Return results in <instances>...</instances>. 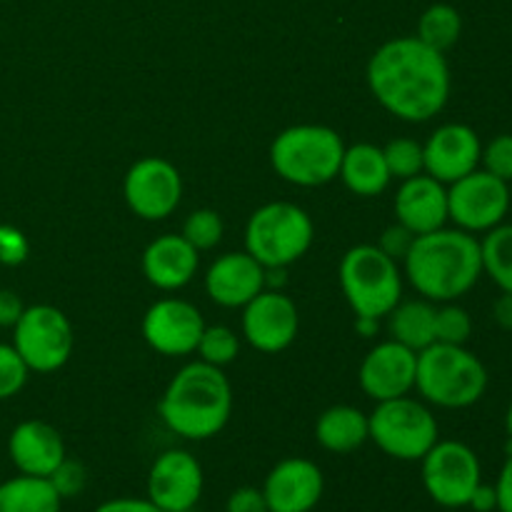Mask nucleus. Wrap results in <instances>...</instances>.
I'll return each instance as SVG.
<instances>
[{"instance_id": "f257e3e1", "label": "nucleus", "mask_w": 512, "mask_h": 512, "mask_svg": "<svg viewBox=\"0 0 512 512\" xmlns=\"http://www.w3.org/2000/svg\"><path fill=\"white\" fill-rule=\"evenodd\" d=\"M368 88L380 108L405 123H428L450 100V65L445 53L415 35L380 45L368 60Z\"/></svg>"}, {"instance_id": "de8ad7c7", "label": "nucleus", "mask_w": 512, "mask_h": 512, "mask_svg": "<svg viewBox=\"0 0 512 512\" xmlns=\"http://www.w3.org/2000/svg\"><path fill=\"white\" fill-rule=\"evenodd\" d=\"M510 203H512V183H510Z\"/></svg>"}, {"instance_id": "9d476101", "label": "nucleus", "mask_w": 512, "mask_h": 512, "mask_svg": "<svg viewBox=\"0 0 512 512\" xmlns=\"http://www.w3.org/2000/svg\"><path fill=\"white\" fill-rule=\"evenodd\" d=\"M420 463L425 493L440 508H468L470 495L483 483L480 458L460 440H438Z\"/></svg>"}, {"instance_id": "ddd939ff", "label": "nucleus", "mask_w": 512, "mask_h": 512, "mask_svg": "<svg viewBox=\"0 0 512 512\" xmlns=\"http://www.w3.org/2000/svg\"><path fill=\"white\" fill-rule=\"evenodd\" d=\"M240 328H243V338L248 340L250 348H255L258 353H283L298 338V305L283 290L265 288L243 308Z\"/></svg>"}, {"instance_id": "7ed1b4c3", "label": "nucleus", "mask_w": 512, "mask_h": 512, "mask_svg": "<svg viewBox=\"0 0 512 512\" xmlns=\"http://www.w3.org/2000/svg\"><path fill=\"white\" fill-rule=\"evenodd\" d=\"M160 420L170 433L185 440H210L220 435L233 415V388L223 368L188 363L173 375L158 403Z\"/></svg>"}, {"instance_id": "2f4dec72", "label": "nucleus", "mask_w": 512, "mask_h": 512, "mask_svg": "<svg viewBox=\"0 0 512 512\" xmlns=\"http://www.w3.org/2000/svg\"><path fill=\"white\" fill-rule=\"evenodd\" d=\"M473 335V318L458 303H443L435 310V343L465 345Z\"/></svg>"}, {"instance_id": "37998d69", "label": "nucleus", "mask_w": 512, "mask_h": 512, "mask_svg": "<svg viewBox=\"0 0 512 512\" xmlns=\"http://www.w3.org/2000/svg\"><path fill=\"white\" fill-rule=\"evenodd\" d=\"M493 320L498 328L512 333V293H500V298L493 303Z\"/></svg>"}, {"instance_id": "0eeeda50", "label": "nucleus", "mask_w": 512, "mask_h": 512, "mask_svg": "<svg viewBox=\"0 0 512 512\" xmlns=\"http://www.w3.org/2000/svg\"><path fill=\"white\" fill-rule=\"evenodd\" d=\"M340 288L355 315L385 318L403 300V273L378 245H355L340 260Z\"/></svg>"}, {"instance_id": "20e7f679", "label": "nucleus", "mask_w": 512, "mask_h": 512, "mask_svg": "<svg viewBox=\"0 0 512 512\" xmlns=\"http://www.w3.org/2000/svg\"><path fill=\"white\" fill-rule=\"evenodd\" d=\"M415 390L435 408H470L488 390V368L465 345L433 343L418 353Z\"/></svg>"}, {"instance_id": "72a5a7b5", "label": "nucleus", "mask_w": 512, "mask_h": 512, "mask_svg": "<svg viewBox=\"0 0 512 512\" xmlns=\"http://www.w3.org/2000/svg\"><path fill=\"white\" fill-rule=\"evenodd\" d=\"M480 165L495 178L512 183V133L495 135L488 145H483Z\"/></svg>"}, {"instance_id": "6e6552de", "label": "nucleus", "mask_w": 512, "mask_h": 512, "mask_svg": "<svg viewBox=\"0 0 512 512\" xmlns=\"http://www.w3.org/2000/svg\"><path fill=\"white\" fill-rule=\"evenodd\" d=\"M370 440L385 455L403 463L423 460L425 453L440 440L438 420L433 410L420 400L403 395V398L383 400L368 415Z\"/></svg>"}, {"instance_id": "1a4fd4ad", "label": "nucleus", "mask_w": 512, "mask_h": 512, "mask_svg": "<svg viewBox=\"0 0 512 512\" xmlns=\"http://www.w3.org/2000/svg\"><path fill=\"white\" fill-rule=\"evenodd\" d=\"M13 348L30 373H55L73 355V325L55 305H28L13 325Z\"/></svg>"}, {"instance_id": "cd10ccee", "label": "nucleus", "mask_w": 512, "mask_h": 512, "mask_svg": "<svg viewBox=\"0 0 512 512\" xmlns=\"http://www.w3.org/2000/svg\"><path fill=\"white\" fill-rule=\"evenodd\" d=\"M483 275H488L500 293H512V223H500L480 240Z\"/></svg>"}, {"instance_id": "c9c22d12", "label": "nucleus", "mask_w": 512, "mask_h": 512, "mask_svg": "<svg viewBox=\"0 0 512 512\" xmlns=\"http://www.w3.org/2000/svg\"><path fill=\"white\" fill-rule=\"evenodd\" d=\"M30 255V243L25 233L15 225H0V265H20Z\"/></svg>"}, {"instance_id": "f704fd0d", "label": "nucleus", "mask_w": 512, "mask_h": 512, "mask_svg": "<svg viewBox=\"0 0 512 512\" xmlns=\"http://www.w3.org/2000/svg\"><path fill=\"white\" fill-rule=\"evenodd\" d=\"M48 480L53 483V488L58 490L60 498H75V495L83 493L85 485H88V470H85V465L80 463V460L65 458Z\"/></svg>"}, {"instance_id": "bb28decb", "label": "nucleus", "mask_w": 512, "mask_h": 512, "mask_svg": "<svg viewBox=\"0 0 512 512\" xmlns=\"http://www.w3.org/2000/svg\"><path fill=\"white\" fill-rule=\"evenodd\" d=\"M463 35V15L450 3H433L423 10L418 18V33L415 38L423 40L430 48L448 53Z\"/></svg>"}, {"instance_id": "58836bf2", "label": "nucleus", "mask_w": 512, "mask_h": 512, "mask_svg": "<svg viewBox=\"0 0 512 512\" xmlns=\"http://www.w3.org/2000/svg\"><path fill=\"white\" fill-rule=\"evenodd\" d=\"M93 512H163L148 498H113L100 503Z\"/></svg>"}, {"instance_id": "9b49d317", "label": "nucleus", "mask_w": 512, "mask_h": 512, "mask_svg": "<svg viewBox=\"0 0 512 512\" xmlns=\"http://www.w3.org/2000/svg\"><path fill=\"white\" fill-rule=\"evenodd\" d=\"M510 183L478 168L448 185V218L455 228L473 235H485L508 218Z\"/></svg>"}, {"instance_id": "a878e982", "label": "nucleus", "mask_w": 512, "mask_h": 512, "mask_svg": "<svg viewBox=\"0 0 512 512\" xmlns=\"http://www.w3.org/2000/svg\"><path fill=\"white\" fill-rule=\"evenodd\" d=\"M63 498L48 478L15 475L0 483V512H60Z\"/></svg>"}, {"instance_id": "79ce46f5", "label": "nucleus", "mask_w": 512, "mask_h": 512, "mask_svg": "<svg viewBox=\"0 0 512 512\" xmlns=\"http://www.w3.org/2000/svg\"><path fill=\"white\" fill-rule=\"evenodd\" d=\"M468 508L475 512H495L498 510V493H495V485L480 483L478 488L473 490L468 500Z\"/></svg>"}, {"instance_id": "2eb2a0df", "label": "nucleus", "mask_w": 512, "mask_h": 512, "mask_svg": "<svg viewBox=\"0 0 512 512\" xmlns=\"http://www.w3.org/2000/svg\"><path fill=\"white\" fill-rule=\"evenodd\" d=\"M203 488V468L188 450H165L150 465L148 500L163 512H193Z\"/></svg>"}, {"instance_id": "5701e85b", "label": "nucleus", "mask_w": 512, "mask_h": 512, "mask_svg": "<svg viewBox=\"0 0 512 512\" xmlns=\"http://www.w3.org/2000/svg\"><path fill=\"white\" fill-rule=\"evenodd\" d=\"M338 178L343 180L350 193L360 198L383 195L390 185V170L385 163L383 148L373 143H355L345 148Z\"/></svg>"}, {"instance_id": "423d86ee", "label": "nucleus", "mask_w": 512, "mask_h": 512, "mask_svg": "<svg viewBox=\"0 0 512 512\" xmlns=\"http://www.w3.org/2000/svg\"><path fill=\"white\" fill-rule=\"evenodd\" d=\"M315 240L313 218L288 200L265 203L245 225V253L263 268H288L298 263Z\"/></svg>"}, {"instance_id": "49530a36", "label": "nucleus", "mask_w": 512, "mask_h": 512, "mask_svg": "<svg viewBox=\"0 0 512 512\" xmlns=\"http://www.w3.org/2000/svg\"><path fill=\"white\" fill-rule=\"evenodd\" d=\"M505 433H508L512 445V403L508 405V413H505Z\"/></svg>"}, {"instance_id": "e433bc0d", "label": "nucleus", "mask_w": 512, "mask_h": 512, "mask_svg": "<svg viewBox=\"0 0 512 512\" xmlns=\"http://www.w3.org/2000/svg\"><path fill=\"white\" fill-rule=\"evenodd\" d=\"M413 240H415V235L410 233L405 225L395 223V225H390V228L383 230V235H380V240H378V248L383 250L388 258H393L395 263H403L405 255H408V250H410V245H413Z\"/></svg>"}, {"instance_id": "7c9ffc66", "label": "nucleus", "mask_w": 512, "mask_h": 512, "mask_svg": "<svg viewBox=\"0 0 512 512\" xmlns=\"http://www.w3.org/2000/svg\"><path fill=\"white\" fill-rule=\"evenodd\" d=\"M390 178L408 180L413 175L425 173L423 168V143L413 138H395L383 148Z\"/></svg>"}, {"instance_id": "473e14b6", "label": "nucleus", "mask_w": 512, "mask_h": 512, "mask_svg": "<svg viewBox=\"0 0 512 512\" xmlns=\"http://www.w3.org/2000/svg\"><path fill=\"white\" fill-rule=\"evenodd\" d=\"M28 365L13 348V343H0V400H10L28 383Z\"/></svg>"}, {"instance_id": "c03bdc74", "label": "nucleus", "mask_w": 512, "mask_h": 512, "mask_svg": "<svg viewBox=\"0 0 512 512\" xmlns=\"http://www.w3.org/2000/svg\"><path fill=\"white\" fill-rule=\"evenodd\" d=\"M288 283L285 268H265V288L268 290H283Z\"/></svg>"}, {"instance_id": "a19ab883", "label": "nucleus", "mask_w": 512, "mask_h": 512, "mask_svg": "<svg viewBox=\"0 0 512 512\" xmlns=\"http://www.w3.org/2000/svg\"><path fill=\"white\" fill-rule=\"evenodd\" d=\"M495 493H498V512H512V450L495 480Z\"/></svg>"}, {"instance_id": "c756f323", "label": "nucleus", "mask_w": 512, "mask_h": 512, "mask_svg": "<svg viewBox=\"0 0 512 512\" xmlns=\"http://www.w3.org/2000/svg\"><path fill=\"white\" fill-rule=\"evenodd\" d=\"M180 235H183L198 253H203V250H213L215 245H220V240H223L225 235V223L223 218H220L218 210L198 208L185 218Z\"/></svg>"}, {"instance_id": "a18cd8bd", "label": "nucleus", "mask_w": 512, "mask_h": 512, "mask_svg": "<svg viewBox=\"0 0 512 512\" xmlns=\"http://www.w3.org/2000/svg\"><path fill=\"white\" fill-rule=\"evenodd\" d=\"M380 328L378 318H363V315H355V330H358L363 338H373Z\"/></svg>"}, {"instance_id": "aec40b11", "label": "nucleus", "mask_w": 512, "mask_h": 512, "mask_svg": "<svg viewBox=\"0 0 512 512\" xmlns=\"http://www.w3.org/2000/svg\"><path fill=\"white\" fill-rule=\"evenodd\" d=\"M265 290V268L250 253H225L205 273V293L220 308H245Z\"/></svg>"}, {"instance_id": "39448f33", "label": "nucleus", "mask_w": 512, "mask_h": 512, "mask_svg": "<svg viewBox=\"0 0 512 512\" xmlns=\"http://www.w3.org/2000/svg\"><path fill=\"white\" fill-rule=\"evenodd\" d=\"M345 143L328 125H290L270 145L275 173L298 188H320L338 178Z\"/></svg>"}, {"instance_id": "f03ea898", "label": "nucleus", "mask_w": 512, "mask_h": 512, "mask_svg": "<svg viewBox=\"0 0 512 512\" xmlns=\"http://www.w3.org/2000/svg\"><path fill=\"white\" fill-rule=\"evenodd\" d=\"M405 278L430 303H458L483 275L478 235L440 228L415 235L403 260Z\"/></svg>"}, {"instance_id": "4c0bfd02", "label": "nucleus", "mask_w": 512, "mask_h": 512, "mask_svg": "<svg viewBox=\"0 0 512 512\" xmlns=\"http://www.w3.org/2000/svg\"><path fill=\"white\" fill-rule=\"evenodd\" d=\"M225 512H268V503H265L263 490L253 488V485H243V488L230 493Z\"/></svg>"}, {"instance_id": "a211bd4d", "label": "nucleus", "mask_w": 512, "mask_h": 512, "mask_svg": "<svg viewBox=\"0 0 512 512\" xmlns=\"http://www.w3.org/2000/svg\"><path fill=\"white\" fill-rule=\"evenodd\" d=\"M268 512H313L325 493L323 470L308 458H285L265 475Z\"/></svg>"}, {"instance_id": "6ab92c4d", "label": "nucleus", "mask_w": 512, "mask_h": 512, "mask_svg": "<svg viewBox=\"0 0 512 512\" xmlns=\"http://www.w3.org/2000/svg\"><path fill=\"white\" fill-rule=\"evenodd\" d=\"M395 220L413 235L433 233L448 223V185L435 180L433 175L420 173L408 180H400L395 193Z\"/></svg>"}, {"instance_id": "393cba45", "label": "nucleus", "mask_w": 512, "mask_h": 512, "mask_svg": "<svg viewBox=\"0 0 512 512\" xmlns=\"http://www.w3.org/2000/svg\"><path fill=\"white\" fill-rule=\"evenodd\" d=\"M435 305L430 300H400L385 318H388L390 340L405 348L425 350L435 343Z\"/></svg>"}, {"instance_id": "ea45409f", "label": "nucleus", "mask_w": 512, "mask_h": 512, "mask_svg": "<svg viewBox=\"0 0 512 512\" xmlns=\"http://www.w3.org/2000/svg\"><path fill=\"white\" fill-rule=\"evenodd\" d=\"M23 310V300L13 290H0V328H13Z\"/></svg>"}, {"instance_id": "f3484780", "label": "nucleus", "mask_w": 512, "mask_h": 512, "mask_svg": "<svg viewBox=\"0 0 512 512\" xmlns=\"http://www.w3.org/2000/svg\"><path fill=\"white\" fill-rule=\"evenodd\" d=\"M483 143L465 123H445L423 143V168L443 185L455 183L480 168Z\"/></svg>"}, {"instance_id": "4be33fe9", "label": "nucleus", "mask_w": 512, "mask_h": 512, "mask_svg": "<svg viewBox=\"0 0 512 512\" xmlns=\"http://www.w3.org/2000/svg\"><path fill=\"white\" fill-rule=\"evenodd\" d=\"M200 253L183 235H160L143 250V275L153 288L173 293L195 278Z\"/></svg>"}, {"instance_id": "dca6fc26", "label": "nucleus", "mask_w": 512, "mask_h": 512, "mask_svg": "<svg viewBox=\"0 0 512 512\" xmlns=\"http://www.w3.org/2000/svg\"><path fill=\"white\" fill-rule=\"evenodd\" d=\"M415 368H418L415 350L395 340H383L373 350H368L360 363V388L375 403L403 398L415 390Z\"/></svg>"}, {"instance_id": "b1692460", "label": "nucleus", "mask_w": 512, "mask_h": 512, "mask_svg": "<svg viewBox=\"0 0 512 512\" xmlns=\"http://www.w3.org/2000/svg\"><path fill=\"white\" fill-rule=\"evenodd\" d=\"M315 440L328 453H355L370 440L368 415L353 405H333L315 420Z\"/></svg>"}, {"instance_id": "c85d7f7f", "label": "nucleus", "mask_w": 512, "mask_h": 512, "mask_svg": "<svg viewBox=\"0 0 512 512\" xmlns=\"http://www.w3.org/2000/svg\"><path fill=\"white\" fill-rule=\"evenodd\" d=\"M195 353L200 355L203 363L215 365V368H225V365L235 363V358H238L240 340L235 335V330H230L228 325H205Z\"/></svg>"}, {"instance_id": "f8f14e48", "label": "nucleus", "mask_w": 512, "mask_h": 512, "mask_svg": "<svg viewBox=\"0 0 512 512\" xmlns=\"http://www.w3.org/2000/svg\"><path fill=\"white\" fill-rule=\"evenodd\" d=\"M123 198L130 213L140 220H165L178 210L183 200V178L170 160L148 158L135 160L123 180Z\"/></svg>"}, {"instance_id": "412c9836", "label": "nucleus", "mask_w": 512, "mask_h": 512, "mask_svg": "<svg viewBox=\"0 0 512 512\" xmlns=\"http://www.w3.org/2000/svg\"><path fill=\"white\" fill-rule=\"evenodd\" d=\"M10 463L20 475L50 478L58 465L68 458L63 435L45 420H23L8 438Z\"/></svg>"}, {"instance_id": "4468645a", "label": "nucleus", "mask_w": 512, "mask_h": 512, "mask_svg": "<svg viewBox=\"0 0 512 512\" xmlns=\"http://www.w3.org/2000/svg\"><path fill=\"white\" fill-rule=\"evenodd\" d=\"M143 338L155 353L165 358H183L195 353L205 330L203 313L183 298L155 300L143 315Z\"/></svg>"}]
</instances>
